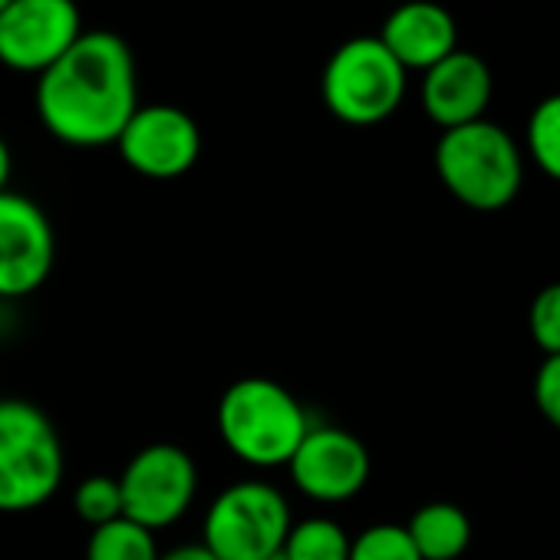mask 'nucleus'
<instances>
[{"mask_svg": "<svg viewBox=\"0 0 560 560\" xmlns=\"http://www.w3.org/2000/svg\"><path fill=\"white\" fill-rule=\"evenodd\" d=\"M136 109V60L129 44L109 31H83L80 40L37 77V116L44 129L67 145H116Z\"/></svg>", "mask_w": 560, "mask_h": 560, "instance_id": "obj_1", "label": "nucleus"}, {"mask_svg": "<svg viewBox=\"0 0 560 560\" xmlns=\"http://www.w3.org/2000/svg\"><path fill=\"white\" fill-rule=\"evenodd\" d=\"M311 425L301 399L267 376H241L218 399V435L250 468H288Z\"/></svg>", "mask_w": 560, "mask_h": 560, "instance_id": "obj_2", "label": "nucleus"}, {"mask_svg": "<svg viewBox=\"0 0 560 560\" xmlns=\"http://www.w3.org/2000/svg\"><path fill=\"white\" fill-rule=\"evenodd\" d=\"M63 471L67 455L50 416L31 399H0V514L44 508Z\"/></svg>", "mask_w": 560, "mask_h": 560, "instance_id": "obj_3", "label": "nucleus"}, {"mask_svg": "<svg viewBox=\"0 0 560 560\" xmlns=\"http://www.w3.org/2000/svg\"><path fill=\"white\" fill-rule=\"evenodd\" d=\"M435 172L448 195L475 211L508 208L524 182L514 139L488 119L445 129L435 145Z\"/></svg>", "mask_w": 560, "mask_h": 560, "instance_id": "obj_4", "label": "nucleus"}, {"mask_svg": "<svg viewBox=\"0 0 560 560\" xmlns=\"http://www.w3.org/2000/svg\"><path fill=\"white\" fill-rule=\"evenodd\" d=\"M406 70L380 37H353L337 47L320 77L327 109L347 126L386 122L406 96Z\"/></svg>", "mask_w": 560, "mask_h": 560, "instance_id": "obj_5", "label": "nucleus"}, {"mask_svg": "<svg viewBox=\"0 0 560 560\" xmlns=\"http://www.w3.org/2000/svg\"><path fill=\"white\" fill-rule=\"evenodd\" d=\"M294 524L284 491L270 481L228 485L208 508L201 544L218 560H264L284 547Z\"/></svg>", "mask_w": 560, "mask_h": 560, "instance_id": "obj_6", "label": "nucleus"}, {"mask_svg": "<svg viewBox=\"0 0 560 560\" xmlns=\"http://www.w3.org/2000/svg\"><path fill=\"white\" fill-rule=\"evenodd\" d=\"M116 478L122 491V517L152 534L178 524L198 494V465L182 445L172 442L139 448Z\"/></svg>", "mask_w": 560, "mask_h": 560, "instance_id": "obj_7", "label": "nucleus"}, {"mask_svg": "<svg viewBox=\"0 0 560 560\" xmlns=\"http://www.w3.org/2000/svg\"><path fill=\"white\" fill-rule=\"evenodd\" d=\"M57 264V234L44 208L11 188L0 191V301L37 294Z\"/></svg>", "mask_w": 560, "mask_h": 560, "instance_id": "obj_8", "label": "nucleus"}, {"mask_svg": "<svg viewBox=\"0 0 560 560\" xmlns=\"http://www.w3.org/2000/svg\"><path fill=\"white\" fill-rule=\"evenodd\" d=\"M83 34L77 0H11L0 11V63L18 73L50 70Z\"/></svg>", "mask_w": 560, "mask_h": 560, "instance_id": "obj_9", "label": "nucleus"}, {"mask_svg": "<svg viewBox=\"0 0 560 560\" xmlns=\"http://www.w3.org/2000/svg\"><path fill=\"white\" fill-rule=\"evenodd\" d=\"M122 162L155 182L182 178L201 155L198 122L178 106H139L116 139Z\"/></svg>", "mask_w": 560, "mask_h": 560, "instance_id": "obj_10", "label": "nucleus"}, {"mask_svg": "<svg viewBox=\"0 0 560 560\" xmlns=\"http://www.w3.org/2000/svg\"><path fill=\"white\" fill-rule=\"evenodd\" d=\"M298 491L320 504L357 498L373 471L366 445L340 425H311L301 448L288 462Z\"/></svg>", "mask_w": 560, "mask_h": 560, "instance_id": "obj_11", "label": "nucleus"}, {"mask_svg": "<svg viewBox=\"0 0 560 560\" xmlns=\"http://www.w3.org/2000/svg\"><path fill=\"white\" fill-rule=\"evenodd\" d=\"M491 93V67L468 50H455L422 73V109L442 132L485 119Z\"/></svg>", "mask_w": 560, "mask_h": 560, "instance_id": "obj_12", "label": "nucleus"}, {"mask_svg": "<svg viewBox=\"0 0 560 560\" xmlns=\"http://www.w3.org/2000/svg\"><path fill=\"white\" fill-rule=\"evenodd\" d=\"M380 44L396 57V63L409 70H432L439 60L458 50V27L455 18L432 0H409L396 8L383 31Z\"/></svg>", "mask_w": 560, "mask_h": 560, "instance_id": "obj_13", "label": "nucleus"}, {"mask_svg": "<svg viewBox=\"0 0 560 560\" xmlns=\"http://www.w3.org/2000/svg\"><path fill=\"white\" fill-rule=\"evenodd\" d=\"M406 534L422 560H458L471 544V521L458 504L432 501L409 517Z\"/></svg>", "mask_w": 560, "mask_h": 560, "instance_id": "obj_14", "label": "nucleus"}, {"mask_svg": "<svg viewBox=\"0 0 560 560\" xmlns=\"http://www.w3.org/2000/svg\"><path fill=\"white\" fill-rule=\"evenodd\" d=\"M350 534L334 517H304L294 521L284 537V560H350Z\"/></svg>", "mask_w": 560, "mask_h": 560, "instance_id": "obj_15", "label": "nucleus"}, {"mask_svg": "<svg viewBox=\"0 0 560 560\" xmlns=\"http://www.w3.org/2000/svg\"><path fill=\"white\" fill-rule=\"evenodd\" d=\"M159 540L152 530L129 517H116L103 527L90 530L86 560H159Z\"/></svg>", "mask_w": 560, "mask_h": 560, "instance_id": "obj_16", "label": "nucleus"}, {"mask_svg": "<svg viewBox=\"0 0 560 560\" xmlns=\"http://www.w3.org/2000/svg\"><path fill=\"white\" fill-rule=\"evenodd\" d=\"M527 152L550 178L560 182V93L540 100L527 119Z\"/></svg>", "mask_w": 560, "mask_h": 560, "instance_id": "obj_17", "label": "nucleus"}, {"mask_svg": "<svg viewBox=\"0 0 560 560\" xmlns=\"http://www.w3.org/2000/svg\"><path fill=\"white\" fill-rule=\"evenodd\" d=\"M73 511L90 527H103L116 517H122V491L119 478L113 475H90L73 491Z\"/></svg>", "mask_w": 560, "mask_h": 560, "instance_id": "obj_18", "label": "nucleus"}, {"mask_svg": "<svg viewBox=\"0 0 560 560\" xmlns=\"http://www.w3.org/2000/svg\"><path fill=\"white\" fill-rule=\"evenodd\" d=\"M350 560H422L406 524H373L350 540Z\"/></svg>", "mask_w": 560, "mask_h": 560, "instance_id": "obj_19", "label": "nucleus"}, {"mask_svg": "<svg viewBox=\"0 0 560 560\" xmlns=\"http://www.w3.org/2000/svg\"><path fill=\"white\" fill-rule=\"evenodd\" d=\"M530 337L547 357H560V284L544 288L530 304Z\"/></svg>", "mask_w": 560, "mask_h": 560, "instance_id": "obj_20", "label": "nucleus"}, {"mask_svg": "<svg viewBox=\"0 0 560 560\" xmlns=\"http://www.w3.org/2000/svg\"><path fill=\"white\" fill-rule=\"evenodd\" d=\"M534 402L540 416L560 432V357H544L534 376Z\"/></svg>", "mask_w": 560, "mask_h": 560, "instance_id": "obj_21", "label": "nucleus"}, {"mask_svg": "<svg viewBox=\"0 0 560 560\" xmlns=\"http://www.w3.org/2000/svg\"><path fill=\"white\" fill-rule=\"evenodd\" d=\"M159 560H218L201 540L198 544H182V547H172V550H165Z\"/></svg>", "mask_w": 560, "mask_h": 560, "instance_id": "obj_22", "label": "nucleus"}, {"mask_svg": "<svg viewBox=\"0 0 560 560\" xmlns=\"http://www.w3.org/2000/svg\"><path fill=\"white\" fill-rule=\"evenodd\" d=\"M11 172H14V159H11V145L0 136V191H8V182H11Z\"/></svg>", "mask_w": 560, "mask_h": 560, "instance_id": "obj_23", "label": "nucleus"}, {"mask_svg": "<svg viewBox=\"0 0 560 560\" xmlns=\"http://www.w3.org/2000/svg\"><path fill=\"white\" fill-rule=\"evenodd\" d=\"M264 560H284V553L277 550V553H270V557H264Z\"/></svg>", "mask_w": 560, "mask_h": 560, "instance_id": "obj_24", "label": "nucleus"}, {"mask_svg": "<svg viewBox=\"0 0 560 560\" xmlns=\"http://www.w3.org/2000/svg\"><path fill=\"white\" fill-rule=\"evenodd\" d=\"M8 4H11V0H0V11H4V8H8Z\"/></svg>", "mask_w": 560, "mask_h": 560, "instance_id": "obj_25", "label": "nucleus"}]
</instances>
